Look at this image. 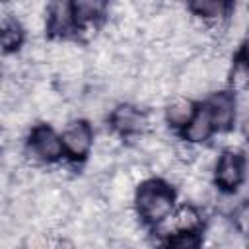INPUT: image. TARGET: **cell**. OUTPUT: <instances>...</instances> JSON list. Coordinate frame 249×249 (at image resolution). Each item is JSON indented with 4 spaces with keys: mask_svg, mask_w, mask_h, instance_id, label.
<instances>
[{
    "mask_svg": "<svg viewBox=\"0 0 249 249\" xmlns=\"http://www.w3.org/2000/svg\"><path fill=\"white\" fill-rule=\"evenodd\" d=\"M136 210L146 222L161 224L171 216L173 191L161 181H144L136 193Z\"/></svg>",
    "mask_w": 249,
    "mask_h": 249,
    "instance_id": "6da1fadb",
    "label": "cell"
},
{
    "mask_svg": "<svg viewBox=\"0 0 249 249\" xmlns=\"http://www.w3.org/2000/svg\"><path fill=\"white\" fill-rule=\"evenodd\" d=\"M62 146L74 158H86L93 146V132L86 121H72L62 132Z\"/></svg>",
    "mask_w": 249,
    "mask_h": 249,
    "instance_id": "7a4b0ae2",
    "label": "cell"
},
{
    "mask_svg": "<svg viewBox=\"0 0 249 249\" xmlns=\"http://www.w3.org/2000/svg\"><path fill=\"white\" fill-rule=\"evenodd\" d=\"M29 150L31 154L37 158V160H43V161H54L60 158L64 146H62V138L56 136V132L43 124V126H37L33 132H31V140H29Z\"/></svg>",
    "mask_w": 249,
    "mask_h": 249,
    "instance_id": "3957f363",
    "label": "cell"
},
{
    "mask_svg": "<svg viewBox=\"0 0 249 249\" xmlns=\"http://www.w3.org/2000/svg\"><path fill=\"white\" fill-rule=\"evenodd\" d=\"M212 124L218 130H228L235 121V99L228 91H216L206 103Z\"/></svg>",
    "mask_w": 249,
    "mask_h": 249,
    "instance_id": "277c9868",
    "label": "cell"
},
{
    "mask_svg": "<svg viewBox=\"0 0 249 249\" xmlns=\"http://www.w3.org/2000/svg\"><path fill=\"white\" fill-rule=\"evenodd\" d=\"M111 123L113 128L121 134H140L150 124L148 115L136 109L134 105H119L111 113Z\"/></svg>",
    "mask_w": 249,
    "mask_h": 249,
    "instance_id": "5b68a950",
    "label": "cell"
},
{
    "mask_svg": "<svg viewBox=\"0 0 249 249\" xmlns=\"http://www.w3.org/2000/svg\"><path fill=\"white\" fill-rule=\"evenodd\" d=\"M216 183L228 191L243 181V158L235 152H224L216 161Z\"/></svg>",
    "mask_w": 249,
    "mask_h": 249,
    "instance_id": "8992f818",
    "label": "cell"
},
{
    "mask_svg": "<svg viewBox=\"0 0 249 249\" xmlns=\"http://www.w3.org/2000/svg\"><path fill=\"white\" fill-rule=\"evenodd\" d=\"M76 16H74V6L68 2H54L47 8V27L53 35L64 37L70 33L74 27Z\"/></svg>",
    "mask_w": 249,
    "mask_h": 249,
    "instance_id": "52a82bcc",
    "label": "cell"
},
{
    "mask_svg": "<svg viewBox=\"0 0 249 249\" xmlns=\"http://www.w3.org/2000/svg\"><path fill=\"white\" fill-rule=\"evenodd\" d=\"M200 224V216L191 204H183L177 208L169 218L161 222V231L163 233H179V231H193Z\"/></svg>",
    "mask_w": 249,
    "mask_h": 249,
    "instance_id": "ba28073f",
    "label": "cell"
},
{
    "mask_svg": "<svg viewBox=\"0 0 249 249\" xmlns=\"http://www.w3.org/2000/svg\"><path fill=\"white\" fill-rule=\"evenodd\" d=\"M212 119H210V113L206 107L198 109L193 117V121L185 126V140L189 144H198V142H204L210 134H212Z\"/></svg>",
    "mask_w": 249,
    "mask_h": 249,
    "instance_id": "9c48e42d",
    "label": "cell"
},
{
    "mask_svg": "<svg viewBox=\"0 0 249 249\" xmlns=\"http://www.w3.org/2000/svg\"><path fill=\"white\" fill-rule=\"evenodd\" d=\"M195 113H196V109L191 99L177 97L165 107V121L173 126H187L193 121Z\"/></svg>",
    "mask_w": 249,
    "mask_h": 249,
    "instance_id": "30bf717a",
    "label": "cell"
},
{
    "mask_svg": "<svg viewBox=\"0 0 249 249\" xmlns=\"http://www.w3.org/2000/svg\"><path fill=\"white\" fill-rule=\"evenodd\" d=\"M189 10L195 16H198V18H202L206 21H218V19H222L226 16L228 4L218 2V0H196V2H193L189 6Z\"/></svg>",
    "mask_w": 249,
    "mask_h": 249,
    "instance_id": "8fae6325",
    "label": "cell"
},
{
    "mask_svg": "<svg viewBox=\"0 0 249 249\" xmlns=\"http://www.w3.org/2000/svg\"><path fill=\"white\" fill-rule=\"evenodd\" d=\"M183 191L191 202L204 204L210 198V187L200 175H185L183 177Z\"/></svg>",
    "mask_w": 249,
    "mask_h": 249,
    "instance_id": "7c38bea8",
    "label": "cell"
},
{
    "mask_svg": "<svg viewBox=\"0 0 249 249\" xmlns=\"http://www.w3.org/2000/svg\"><path fill=\"white\" fill-rule=\"evenodd\" d=\"M21 43H23V25L18 19L4 18L2 19V47H4V53H12V51L19 49Z\"/></svg>",
    "mask_w": 249,
    "mask_h": 249,
    "instance_id": "4fadbf2b",
    "label": "cell"
},
{
    "mask_svg": "<svg viewBox=\"0 0 249 249\" xmlns=\"http://www.w3.org/2000/svg\"><path fill=\"white\" fill-rule=\"evenodd\" d=\"M72 6H74L76 21H80V23L95 21L103 14V10H105V4H101V2H76Z\"/></svg>",
    "mask_w": 249,
    "mask_h": 249,
    "instance_id": "5bb4252c",
    "label": "cell"
},
{
    "mask_svg": "<svg viewBox=\"0 0 249 249\" xmlns=\"http://www.w3.org/2000/svg\"><path fill=\"white\" fill-rule=\"evenodd\" d=\"M167 249H200V237L193 231L173 233L167 241Z\"/></svg>",
    "mask_w": 249,
    "mask_h": 249,
    "instance_id": "9a60e30c",
    "label": "cell"
},
{
    "mask_svg": "<svg viewBox=\"0 0 249 249\" xmlns=\"http://www.w3.org/2000/svg\"><path fill=\"white\" fill-rule=\"evenodd\" d=\"M233 224H235V230L243 237H249V200H243L241 204L235 206V210H233Z\"/></svg>",
    "mask_w": 249,
    "mask_h": 249,
    "instance_id": "2e32d148",
    "label": "cell"
},
{
    "mask_svg": "<svg viewBox=\"0 0 249 249\" xmlns=\"http://www.w3.org/2000/svg\"><path fill=\"white\" fill-rule=\"evenodd\" d=\"M230 74H231V84L235 88H247L249 86V66L243 64L241 60L233 66V70Z\"/></svg>",
    "mask_w": 249,
    "mask_h": 249,
    "instance_id": "e0dca14e",
    "label": "cell"
},
{
    "mask_svg": "<svg viewBox=\"0 0 249 249\" xmlns=\"http://www.w3.org/2000/svg\"><path fill=\"white\" fill-rule=\"evenodd\" d=\"M241 62L249 66V33L241 41Z\"/></svg>",
    "mask_w": 249,
    "mask_h": 249,
    "instance_id": "ac0fdd59",
    "label": "cell"
},
{
    "mask_svg": "<svg viewBox=\"0 0 249 249\" xmlns=\"http://www.w3.org/2000/svg\"><path fill=\"white\" fill-rule=\"evenodd\" d=\"M243 175H247V181H249V158L243 160Z\"/></svg>",
    "mask_w": 249,
    "mask_h": 249,
    "instance_id": "d6986e66",
    "label": "cell"
},
{
    "mask_svg": "<svg viewBox=\"0 0 249 249\" xmlns=\"http://www.w3.org/2000/svg\"><path fill=\"white\" fill-rule=\"evenodd\" d=\"M138 249H146V247H138Z\"/></svg>",
    "mask_w": 249,
    "mask_h": 249,
    "instance_id": "ffe728a7",
    "label": "cell"
}]
</instances>
